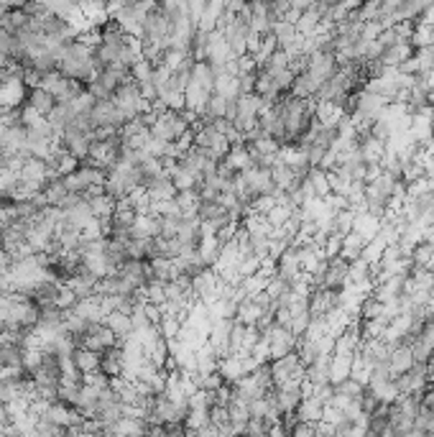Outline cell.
Instances as JSON below:
<instances>
[{
  "instance_id": "obj_11",
  "label": "cell",
  "mask_w": 434,
  "mask_h": 437,
  "mask_svg": "<svg viewBox=\"0 0 434 437\" xmlns=\"http://www.w3.org/2000/svg\"><path fill=\"white\" fill-rule=\"evenodd\" d=\"M222 161H225L230 169L243 172L245 167H251V164H253V156H251V151H248V146H245V143H233V146H230V151H228V156H225Z\"/></svg>"
},
{
  "instance_id": "obj_17",
  "label": "cell",
  "mask_w": 434,
  "mask_h": 437,
  "mask_svg": "<svg viewBox=\"0 0 434 437\" xmlns=\"http://www.w3.org/2000/svg\"><path fill=\"white\" fill-rule=\"evenodd\" d=\"M128 3H135V0H108V8H120V6H128Z\"/></svg>"
},
{
  "instance_id": "obj_8",
  "label": "cell",
  "mask_w": 434,
  "mask_h": 437,
  "mask_svg": "<svg viewBox=\"0 0 434 437\" xmlns=\"http://www.w3.org/2000/svg\"><path fill=\"white\" fill-rule=\"evenodd\" d=\"M26 103L31 105L33 110H39L41 115H49V113L56 108V97L49 92V90H44L41 85H36V88H28V97H26Z\"/></svg>"
},
{
  "instance_id": "obj_15",
  "label": "cell",
  "mask_w": 434,
  "mask_h": 437,
  "mask_svg": "<svg viewBox=\"0 0 434 437\" xmlns=\"http://www.w3.org/2000/svg\"><path fill=\"white\" fill-rule=\"evenodd\" d=\"M77 302H79V297L74 295V289H72L69 284H62L59 295H56V307H59L62 312H67V310H72Z\"/></svg>"
},
{
  "instance_id": "obj_13",
  "label": "cell",
  "mask_w": 434,
  "mask_h": 437,
  "mask_svg": "<svg viewBox=\"0 0 434 437\" xmlns=\"http://www.w3.org/2000/svg\"><path fill=\"white\" fill-rule=\"evenodd\" d=\"M176 202H179V207H182V215H197L199 205H202V197H199L197 190H182L176 192Z\"/></svg>"
},
{
  "instance_id": "obj_4",
  "label": "cell",
  "mask_w": 434,
  "mask_h": 437,
  "mask_svg": "<svg viewBox=\"0 0 434 437\" xmlns=\"http://www.w3.org/2000/svg\"><path fill=\"white\" fill-rule=\"evenodd\" d=\"M90 123H92V128H100V126L120 128L123 123H126V115L120 113L115 100L108 97V100H95L92 110H90Z\"/></svg>"
},
{
  "instance_id": "obj_12",
  "label": "cell",
  "mask_w": 434,
  "mask_h": 437,
  "mask_svg": "<svg viewBox=\"0 0 434 437\" xmlns=\"http://www.w3.org/2000/svg\"><path fill=\"white\" fill-rule=\"evenodd\" d=\"M72 358H74V366L82 371V374H90V371H97L100 368V353L92 348H74V353H72Z\"/></svg>"
},
{
  "instance_id": "obj_2",
  "label": "cell",
  "mask_w": 434,
  "mask_h": 437,
  "mask_svg": "<svg viewBox=\"0 0 434 437\" xmlns=\"http://www.w3.org/2000/svg\"><path fill=\"white\" fill-rule=\"evenodd\" d=\"M59 138H62L64 149H67L69 154H74V156L82 161L87 154H90V143H92L95 135H92V126H90V123L72 120V123H67V126L62 128Z\"/></svg>"
},
{
  "instance_id": "obj_9",
  "label": "cell",
  "mask_w": 434,
  "mask_h": 437,
  "mask_svg": "<svg viewBox=\"0 0 434 437\" xmlns=\"http://www.w3.org/2000/svg\"><path fill=\"white\" fill-rule=\"evenodd\" d=\"M100 371L108 376H118L123 374V348L118 345H110L100 353Z\"/></svg>"
},
{
  "instance_id": "obj_1",
  "label": "cell",
  "mask_w": 434,
  "mask_h": 437,
  "mask_svg": "<svg viewBox=\"0 0 434 437\" xmlns=\"http://www.w3.org/2000/svg\"><path fill=\"white\" fill-rule=\"evenodd\" d=\"M153 6H156L153 0H135V3H128V6L112 8L110 10V18H112V21H118V26L128 33V36L141 39L143 24H146L149 13L153 10Z\"/></svg>"
},
{
  "instance_id": "obj_5",
  "label": "cell",
  "mask_w": 434,
  "mask_h": 437,
  "mask_svg": "<svg viewBox=\"0 0 434 437\" xmlns=\"http://www.w3.org/2000/svg\"><path fill=\"white\" fill-rule=\"evenodd\" d=\"M82 345L97 350V353H103L105 348L118 345V338H115V333H112L105 322H92V325L85 330V335H82ZM82 345H79V348H82Z\"/></svg>"
},
{
  "instance_id": "obj_3",
  "label": "cell",
  "mask_w": 434,
  "mask_h": 437,
  "mask_svg": "<svg viewBox=\"0 0 434 437\" xmlns=\"http://www.w3.org/2000/svg\"><path fill=\"white\" fill-rule=\"evenodd\" d=\"M190 128H192L190 120L184 118L182 110H166L164 115L151 126V133L166 143H174V141H179Z\"/></svg>"
},
{
  "instance_id": "obj_10",
  "label": "cell",
  "mask_w": 434,
  "mask_h": 437,
  "mask_svg": "<svg viewBox=\"0 0 434 437\" xmlns=\"http://www.w3.org/2000/svg\"><path fill=\"white\" fill-rule=\"evenodd\" d=\"M146 195H149V199H153V202H158V199H172L176 197V187H174V182L169 176H156L151 184H146Z\"/></svg>"
},
{
  "instance_id": "obj_7",
  "label": "cell",
  "mask_w": 434,
  "mask_h": 437,
  "mask_svg": "<svg viewBox=\"0 0 434 437\" xmlns=\"http://www.w3.org/2000/svg\"><path fill=\"white\" fill-rule=\"evenodd\" d=\"M103 322H105L108 327H110L112 333H115L118 343L128 340V338H131V335L135 333L133 320H131V315H128V312H123V310H112V312H108Z\"/></svg>"
},
{
  "instance_id": "obj_6",
  "label": "cell",
  "mask_w": 434,
  "mask_h": 437,
  "mask_svg": "<svg viewBox=\"0 0 434 437\" xmlns=\"http://www.w3.org/2000/svg\"><path fill=\"white\" fill-rule=\"evenodd\" d=\"M82 197L90 202L95 217H100L103 223H110L112 213H115V197H110L105 190L103 192H82Z\"/></svg>"
},
{
  "instance_id": "obj_14",
  "label": "cell",
  "mask_w": 434,
  "mask_h": 437,
  "mask_svg": "<svg viewBox=\"0 0 434 437\" xmlns=\"http://www.w3.org/2000/svg\"><path fill=\"white\" fill-rule=\"evenodd\" d=\"M153 69H156V64L149 62V59H138V62L131 67L135 82H153Z\"/></svg>"
},
{
  "instance_id": "obj_16",
  "label": "cell",
  "mask_w": 434,
  "mask_h": 437,
  "mask_svg": "<svg viewBox=\"0 0 434 437\" xmlns=\"http://www.w3.org/2000/svg\"><path fill=\"white\" fill-rule=\"evenodd\" d=\"M10 62H13V59H10L8 54H3V51H0V74H3V72L8 69V67H10Z\"/></svg>"
}]
</instances>
